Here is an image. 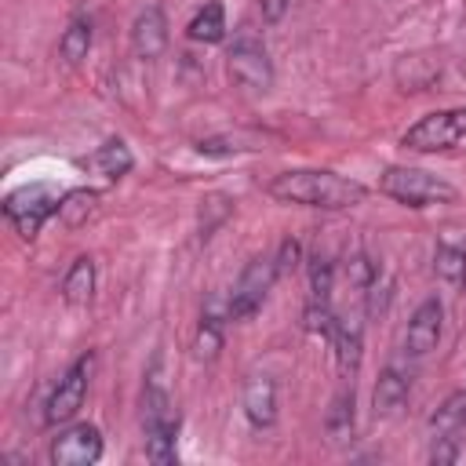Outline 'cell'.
<instances>
[{"instance_id": "4fadbf2b", "label": "cell", "mask_w": 466, "mask_h": 466, "mask_svg": "<svg viewBox=\"0 0 466 466\" xmlns=\"http://www.w3.org/2000/svg\"><path fill=\"white\" fill-rule=\"evenodd\" d=\"M411 397V371H404L400 364H386L379 382H375V415H397Z\"/></svg>"}, {"instance_id": "ac0fdd59", "label": "cell", "mask_w": 466, "mask_h": 466, "mask_svg": "<svg viewBox=\"0 0 466 466\" xmlns=\"http://www.w3.org/2000/svg\"><path fill=\"white\" fill-rule=\"evenodd\" d=\"M353 426L357 422H353V382H350L335 393V400L324 415V430H328L331 444H346V441H353Z\"/></svg>"}, {"instance_id": "2e32d148", "label": "cell", "mask_w": 466, "mask_h": 466, "mask_svg": "<svg viewBox=\"0 0 466 466\" xmlns=\"http://www.w3.org/2000/svg\"><path fill=\"white\" fill-rule=\"evenodd\" d=\"M91 171H98L102 178H109V182H116V178H124L127 171H131V164H135V157H131V149L120 142V138H109V142H102L87 160H84Z\"/></svg>"}, {"instance_id": "7c38bea8", "label": "cell", "mask_w": 466, "mask_h": 466, "mask_svg": "<svg viewBox=\"0 0 466 466\" xmlns=\"http://www.w3.org/2000/svg\"><path fill=\"white\" fill-rule=\"evenodd\" d=\"M240 408L255 430H269L277 422V382L262 371H251L240 390Z\"/></svg>"}, {"instance_id": "52a82bcc", "label": "cell", "mask_w": 466, "mask_h": 466, "mask_svg": "<svg viewBox=\"0 0 466 466\" xmlns=\"http://www.w3.org/2000/svg\"><path fill=\"white\" fill-rule=\"evenodd\" d=\"M277 277H280L277 258H273V255H255V258L240 269V277H237V284H233V291H229L226 320H248V317H255V313L262 309L269 288L277 284Z\"/></svg>"}, {"instance_id": "6da1fadb", "label": "cell", "mask_w": 466, "mask_h": 466, "mask_svg": "<svg viewBox=\"0 0 466 466\" xmlns=\"http://www.w3.org/2000/svg\"><path fill=\"white\" fill-rule=\"evenodd\" d=\"M269 197L280 204L317 208V211H350L368 200V186L324 167H291L269 178Z\"/></svg>"}, {"instance_id": "d4e9b609", "label": "cell", "mask_w": 466, "mask_h": 466, "mask_svg": "<svg viewBox=\"0 0 466 466\" xmlns=\"http://www.w3.org/2000/svg\"><path fill=\"white\" fill-rule=\"evenodd\" d=\"M193 350H197L200 360H215V357H218V350H222V320H218L215 313H204V317H200Z\"/></svg>"}, {"instance_id": "277c9868", "label": "cell", "mask_w": 466, "mask_h": 466, "mask_svg": "<svg viewBox=\"0 0 466 466\" xmlns=\"http://www.w3.org/2000/svg\"><path fill=\"white\" fill-rule=\"evenodd\" d=\"M226 73L229 80L248 91V95H266L273 87V62H269V51L266 44L251 33V29H240L226 51Z\"/></svg>"}, {"instance_id": "5bb4252c", "label": "cell", "mask_w": 466, "mask_h": 466, "mask_svg": "<svg viewBox=\"0 0 466 466\" xmlns=\"http://www.w3.org/2000/svg\"><path fill=\"white\" fill-rule=\"evenodd\" d=\"M331 346H335V357H339V371L342 379H353L357 368H360V320L357 317H339L335 320V331H331Z\"/></svg>"}, {"instance_id": "8fae6325", "label": "cell", "mask_w": 466, "mask_h": 466, "mask_svg": "<svg viewBox=\"0 0 466 466\" xmlns=\"http://www.w3.org/2000/svg\"><path fill=\"white\" fill-rule=\"evenodd\" d=\"M131 51L142 62H157L167 51V15L160 4H149L131 22Z\"/></svg>"}, {"instance_id": "83f0119b", "label": "cell", "mask_w": 466, "mask_h": 466, "mask_svg": "<svg viewBox=\"0 0 466 466\" xmlns=\"http://www.w3.org/2000/svg\"><path fill=\"white\" fill-rule=\"evenodd\" d=\"M288 4H291V0H258V7H262V18H266L269 25L284 18V11H288Z\"/></svg>"}, {"instance_id": "8992f818", "label": "cell", "mask_w": 466, "mask_h": 466, "mask_svg": "<svg viewBox=\"0 0 466 466\" xmlns=\"http://www.w3.org/2000/svg\"><path fill=\"white\" fill-rule=\"evenodd\" d=\"M462 138H466V106H455V109H437L415 120L400 135V146L415 153H444V149H455Z\"/></svg>"}, {"instance_id": "484cf974", "label": "cell", "mask_w": 466, "mask_h": 466, "mask_svg": "<svg viewBox=\"0 0 466 466\" xmlns=\"http://www.w3.org/2000/svg\"><path fill=\"white\" fill-rule=\"evenodd\" d=\"M459 448H462L459 433H433L430 462H437V466H444V462H455V459H459Z\"/></svg>"}, {"instance_id": "7a4b0ae2", "label": "cell", "mask_w": 466, "mask_h": 466, "mask_svg": "<svg viewBox=\"0 0 466 466\" xmlns=\"http://www.w3.org/2000/svg\"><path fill=\"white\" fill-rule=\"evenodd\" d=\"M142 433H146V455L157 466H171L178 459L175 437H178V411L171 404L167 386L160 382L157 368L146 379V393H142Z\"/></svg>"}, {"instance_id": "4316f807", "label": "cell", "mask_w": 466, "mask_h": 466, "mask_svg": "<svg viewBox=\"0 0 466 466\" xmlns=\"http://www.w3.org/2000/svg\"><path fill=\"white\" fill-rule=\"evenodd\" d=\"M273 258H277V269H280V277H284V273H295V269H299V262H302V244H299L295 237H284Z\"/></svg>"}, {"instance_id": "44dd1931", "label": "cell", "mask_w": 466, "mask_h": 466, "mask_svg": "<svg viewBox=\"0 0 466 466\" xmlns=\"http://www.w3.org/2000/svg\"><path fill=\"white\" fill-rule=\"evenodd\" d=\"M197 149H200L204 157H229V153H251V149H262V138H258V135H248V131H226V135L200 138Z\"/></svg>"}, {"instance_id": "5b68a950", "label": "cell", "mask_w": 466, "mask_h": 466, "mask_svg": "<svg viewBox=\"0 0 466 466\" xmlns=\"http://www.w3.org/2000/svg\"><path fill=\"white\" fill-rule=\"evenodd\" d=\"M58 204H62L58 186H51V182H25V186H18V189H11L4 197V215L18 229V237L33 240L40 233V226L51 215H58Z\"/></svg>"}, {"instance_id": "ba28073f", "label": "cell", "mask_w": 466, "mask_h": 466, "mask_svg": "<svg viewBox=\"0 0 466 466\" xmlns=\"http://www.w3.org/2000/svg\"><path fill=\"white\" fill-rule=\"evenodd\" d=\"M91 375H95V353H80L66 368V375L58 379V386L51 390V397L44 404V426H66L80 411L87 386H91Z\"/></svg>"}, {"instance_id": "cb8c5ba5", "label": "cell", "mask_w": 466, "mask_h": 466, "mask_svg": "<svg viewBox=\"0 0 466 466\" xmlns=\"http://www.w3.org/2000/svg\"><path fill=\"white\" fill-rule=\"evenodd\" d=\"M331 288H335V266L320 255L309 258V302L331 306Z\"/></svg>"}, {"instance_id": "d6986e66", "label": "cell", "mask_w": 466, "mask_h": 466, "mask_svg": "<svg viewBox=\"0 0 466 466\" xmlns=\"http://www.w3.org/2000/svg\"><path fill=\"white\" fill-rule=\"evenodd\" d=\"M433 273H437V280H444L451 288H462L466 284V248L462 244H451V240L437 244V251H433Z\"/></svg>"}, {"instance_id": "7402d4cb", "label": "cell", "mask_w": 466, "mask_h": 466, "mask_svg": "<svg viewBox=\"0 0 466 466\" xmlns=\"http://www.w3.org/2000/svg\"><path fill=\"white\" fill-rule=\"evenodd\" d=\"M98 208V189H69L62 193V204H58V218L69 226V229H80Z\"/></svg>"}, {"instance_id": "e0dca14e", "label": "cell", "mask_w": 466, "mask_h": 466, "mask_svg": "<svg viewBox=\"0 0 466 466\" xmlns=\"http://www.w3.org/2000/svg\"><path fill=\"white\" fill-rule=\"evenodd\" d=\"M226 7H222V0H204V7L189 18V25H186V36L189 40H197V44H218V40H226Z\"/></svg>"}, {"instance_id": "9c48e42d", "label": "cell", "mask_w": 466, "mask_h": 466, "mask_svg": "<svg viewBox=\"0 0 466 466\" xmlns=\"http://www.w3.org/2000/svg\"><path fill=\"white\" fill-rule=\"evenodd\" d=\"M441 331H444V302L437 295H430L408 317V328H404V357L419 360V357L433 353L437 342H441Z\"/></svg>"}, {"instance_id": "603a6c76", "label": "cell", "mask_w": 466, "mask_h": 466, "mask_svg": "<svg viewBox=\"0 0 466 466\" xmlns=\"http://www.w3.org/2000/svg\"><path fill=\"white\" fill-rule=\"evenodd\" d=\"M466 430V390H455L430 415V433H462Z\"/></svg>"}, {"instance_id": "ffe728a7", "label": "cell", "mask_w": 466, "mask_h": 466, "mask_svg": "<svg viewBox=\"0 0 466 466\" xmlns=\"http://www.w3.org/2000/svg\"><path fill=\"white\" fill-rule=\"evenodd\" d=\"M87 51H91V18L76 15V18L66 25V33L58 36V55H62L69 66H76V62L87 58Z\"/></svg>"}, {"instance_id": "3957f363", "label": "cell", "mask_w": 466, "mask_h": 466, "mask_svg": "<svg viewBox=\"0 0 466 466\" xmlns=\"http://www.w3.org/2000/svg\"><path fill=\"white\" fill-rule=\"evenodd\" d=\"M379 193L404 204V208H433V204H455L459 189L451 182H444L441 175H430L422 167H404V164H390L379 175Z\"/></svg>"}, {"instance_id": "30bf717a", "label": "cell", "mask_w": 466, "mask_h": 466, "mask_svg": "<svg viewBox=\"0 0 466 466\" xmlns=\"http://www.w3.org/2000/svg\"><path fill=\"white\" fill-rule=\"evenodd\" d=\"M102 459V433L91 422H73L58 430L51 441V462L55 466H91Z\"/></svg>"}, {"instance_id": "9a60e30c", "label": "cell", "mask_w": 466, "mask_h": 466, "mask_svg": "<svg viewBox=\"0 0 466 466\" xmlns=\"http://www.w3.org/2000/svg\"><path fill=\"white\" fill-rule=\"evenodd\" d=\"M62 299H66V306H87L95 299V262H91V255L73 258V266L62 277Z\"/></svg>"}]
</instances>
